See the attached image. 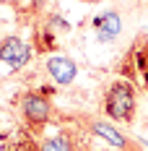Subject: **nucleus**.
<instances>
[{"mask_svg": "<svg viewBox=\"0 0 148 151\" xmlns=\"http://www.w3.org/2000/svg\"><path fill=\"white\" fill-rule=\"evenodd\" d=\"M60 130H65L73 151H140L143 143H138L119 130L117 122L91 117V115H65L60 117Z\"/></svg>", "mask_w": 148, "mask_h": 151, "instance_id": "f257e3e1", "label": "nucleus"}, {"mask_svg": "<svg viewBox=\"0 0 148 151\" xmlns=\"http://www.w3.org/2000/svg\"><path fill=\"white\" fill-rule=\"evenodd\" d=\"M135 107H138V99H135L133 81H127V78L112 81L102 104L104 117L112 122H119V125H130L135 120Z\"/></svg>", "mask_w": 148, "mask_h": 151, "instance_id": "f03ea898", "label": "nucleus"}, {"mask_svg": "<svg viewBox=\"0 0 148 151\" xmlns=\"http://www.w3.org/2000/svg\"><path fill=\"white\" fill-rule=\"evenodd\" d=\"M16 112L21 115L24 128L29 133H34V136H39L47 125H49L55 109H52L49 96H44L42 91H36V89H29V91H21L16 96Z\"/></svg>", "mask_w": 148, "mask_h": 151, "instance_id": "7ed1b4c3", "label": "nucleus"}, {"mask_svg": "<svg viewBox=\"0 0 148 151\" xmlns=\"http://www.w3.org/2000/svg\"><path fill=\"white\" fill-rule=\"evenodd\" d=\"M91 26H94V34L102 45H114L122 37L125 21H122V13L117 8H107V11H102L91 18Z\"/></svg>", "mask_w": 148, "mask_h": 151, "instance_id": "20e7f679", "label": "nucleus"}, {"mask_svg": "<svg viewBox=\"0 0 148 151\" xmlns=\"http://www.w3.org/2000/svg\"><path fill=\"white\" fill-rule=\"evenodd\" d=\"M119 73L125 76L127 81H140L148 89V42H140V45L130 47L127 60L122 63Z\"/></svg>", "mask_w": 148, "mask_h": 151, "instance_id": "39448f33", "label": "nucleus"}, {"mask_svg": "<svg viewBox=\"0 0 148 151\" xmlns=\"http://www.w3.org/2000/svg\"><path fill=\"white\" fill-rule=\"evenodd\" d=\"M31 60V45H26L21 37L8 34L0 39V63H8L13 70H21Z\"/></svg>", "mask_w": 148, "mask_h": 151, "instance_id": "423d86ee", "label": "nucleus"}, {"mask_svg": "<svg viewBox=\"0 0 148 151\" xmlns=\"http://www.w3.org/2000/svg\"><path fill=\"white\" fill-rule=\"evenodd\" d=\"M44 70L57 86H70L75 81V76H78V65H75V60L68 58V55H52V58L44 63Z\"/></svg>", "mask_w": 148, "mask_h": 151, "instance_id": "0eeeda50", "label": "nucleus"}, {"mask_svg": "<svg viewBox=\"0 0 148 151\" xmlns=\"http://www.w3.org/2000/svg\"><path fill=\"white\" fill-rule=\"evenodd\" d=\"M34 47H36V52H55L57 50V34L39 24V29L34 31Z\"/></svg>", "mask_w": 148, "mask_h": 151, "instance_id": "6e6552de", "label": "nucleus"}, {"mask_svg": "<svg viewBox=\"0 0 148 151\" xmlns=\"http://www.w3.org/2000/svg\"><path fill=\"white\" fill-rule=\"evenodd\" d=\"M39 151H73V143H70V138H68V133H65V130H57L55 136L42 138Z\"/></svg>", "mask_w": 148, "mask_h": 151, "instance_id": "1a4fd4ad", "label": "nucleus"}, {"mask_svg": "<svg viewBox=\"0 0 148 151\" xmlns=\"http://www.w3.org/2000/svg\"><path fill=\"white\" fill-rule=\"evenodd\" d=\"M42 26H47L49 31H55V34H65V31H70V24H68V18L60 13H47L44 21H42Z\"/></svg>", "mask_w": 148, "mask_h": 151, "instance_id": "9d476101", "label": "nucleus"}, {"mask_svg": "<svg viewBox=\"0 0 148 151\" xmlns=\"http://www.w3.org/2000/svg\"><path fill=\"white\" fill-rule=\"evenodd\" d=\"M0 3L11 5V8H16V11H24V8H26V5H24V0H0Z\"/></svg>", "mask_w": 148, "mask_h": 151, "instance_id": "9b49d317", "label": "nucleus"}, {"mask_svg": "<svg viewBox=\"0 0 148 151\" xmlns=\"http://www.w3.org/2000/svg\"><path fill=\"white\" fill-rule=\"evenodd\" d=\"M143 146H146V149H148V141H143Z\"/></svg>", "mask_w": 148, "mask_h": 151, "instance_id": "f8f14e48", "label": "nucleus"}]
</instances>
